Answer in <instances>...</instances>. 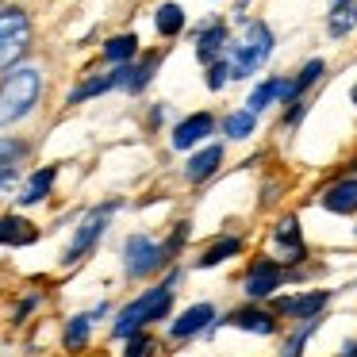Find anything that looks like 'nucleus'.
Masks as SVG:
<instances>
[{
  "mask_svg": "<svg viewBox=\"0 0 357 357\" xmlns=\"http://www.w3.org/2000/svg\"><path fill=\"white\" fill-rule=\"evenodd\" d=\"M181 280H185V269H181V265H169L158 280H150V288H142V292L131 296L119 311H112L108 338L123 342L139 331H154V326L169 323L173 307H177V284Z\"/></svg>",
  "mask_w": 357,
  "mask_h": 357,
  "instance_id": "1",
  "label": "nucleus"
},
{
  "mask_svg": "<svg viewBox=\"0 0 357 357\" xmlns=\"http://www.w3.org/2000/svg\"><path fill=\"white\" fill-rule=\"evenodd\" d=\"M123 196H108V200H100V204H89L85 211L77 215V223H73V234H70V242H66V250H62V269H77V265H85L89 257L100 250V242L108 238V231H112V219L123 211Z\"/></svg>",
  "mask_w": 357,
  "mask_h": 357,
  "instance_id": "2",
  "label": "nucleus"
},
{
  "mask_svg": "<svg viewBox=\"0 0 357 357\" xmlns=\"http://www.w3.org/2000/svg\"><path fill=\"white\" fill-rule=\"evenodd\" d=\"M238 24H242V35L231 39V47H227V54H223L227 66H231V81L254 77V73L269 62L273 47H277V35H273V27L265 24V20H238Z\"/></svg>",
  "mask_w": 357,
  "mask_h": 357,
  "instance_id": "3",
  "label": "nucleus"
},
{
  "mask_svg": "<svg viewBox=\"0 0 357 357\" xmlns=\"http://www.w3.org/2000/svg\"><path fill=\"white\" fill-rule=\"evenodd\" d=\"M43 100V70L39 66H16L0 77V131L27 119Z\"/></svg>",
  "mask_w": 357,
  "mask_h": 357,
  "instance_id": "4",
  "label": "nucleus"
},
{
  "mask_svg": "<svg viewBox=\"0 0 357 357\" xmlns=\"http://www.w3.org/2000/svg\"><path fill=\"white\" fill-rule=\"evenodd\" d=\"M165 269H169V261H165L162 238H154L146 231H135L123 238V246H119V273H123V280L142 284V280L162 277Z\"/></svg>",
  "mask_w": 357,
  "mask_h": 357,
  "instance_id": "5",
  "label": "nucleus"
},
{
  "mask_svg": "<svg viewBox=\"0 0 357 357\" xmlns=\"http://www.w3.org/2000/svg\"><path fill=\"white\" fill-rule=\"evenodd\" d=\"M27 50H31V16H27V8L4 4L0 8V77L16 70Z\"/></svg>",
  "mask_w": 357,
  "mask_h": 357,
  "instance_id": "6",
  "label": "nucleus"
},
{
  "mask_svg": "<svg viewBox=\"0 0 357 357\" xmlns=\"http://www.w3.org/2000/svg\"><path fill=\"white\" fill-rule=\"evenodd\" d=\"M288 280H292V269H284L269 254H257V257H250L246 273H242V296L250 303H269L273 296H280V288Z\"/></svg>",
  "mask_w": 357,
  "mask_h": 357,
  "instance_id": "7",
  "label": "nucleus"
},
{
  "mask_svg": "<svg viewBox=\"0 0 357 357\" xmlns=\"http://www.w3.org/2000/svg\"><path fill=\"white\" fill-rule=\"evenodd\" d=\"M331 300H334L331 288H300V292L273 296L269 311L277 319H288V323H307V319H323V311Z\"/></svg>",
  "mask_w": 357,
  "mask_h": 357,
  "instance_id": "8",
  "label": "nucleus"
},
{
  "mask_svg": "<svg viewBox=\"0 0 357 357\" xmlns=\"http://www.w3.org/2000/svg\"><path fill=\"white\" fill-rule=\"evenodd\" d=\"M219 323V307L211 300H200V303H188V307L173 311V319L165 323V338L169 342H192L200 334H211Z\"/></svg>",
  "mask_w": 357,
  "mask_h": 357,
  "instance_id": "9",
  "label": "nucleus"
},
{
  "mask_svg": "<svg viewBox=\"0 0 357 357\" xmlns=\"http://www.w3.org/2000/svg\"><path fill=\"white\" fill-rule=\"evenodd\" d=\"M215 131H219L215 112H188V116H181L177 123L169 127V146L177 150V154H192L204 142H211Z\"/></svg>",
  "mask_w": 357,
  "mask_h": 357,
  "instance_id": "10",
  "label": "nucleus"
},
{
  "mask_svg": "<svg viewBox=\"0 0 357 357\" xmlns=\"http://www.w3.org/2000/svg\"><path fill=\"white\" fill-rule=\"evenodd\" d=\"M58 177H62V165L58 162H47V165H35V169H27V177H20V188H16V211H27V208H39V204L50 200V192H54Z\"/></svg>",
  "mask_w": 357,
  "mask_h": 357,
  "instance_id": "11",
  "label": "nucleus"
},
{
  "mask_svg": "<svg viewBox=\"0 0 357 357\" xmlns=\"http://www.w3.org/2000/svg\"><path fill=\"white\" fill-rule=\"evenodd\" d=\"M162 62H165V50H150V54H139L131 66H116V70H112L116 89H119V93H127V96H142L150 89V81L158 77Z\"/></svg>",
  "mask_w": 357,
  "mask_h": 357,
  "instance_id": "12",
  "label": "nucleus"
},
{
  "mask_svg": "<svg viewBox=\"0 0 357 357\" xmlns=\"http://www.w3.org/2000/svg\"><path fill=\"white\" fill-rule=\"evenodd\" d=\"M219 326H234V331L257 334V338H273V334H280V319L273 315L269 307H261V303H242V307H231L227 315H219L215 331H219Z\"/></svg>",
  "mask_w": 357,
  "mask_h": 357,
  "instance_id": "13",
  "label": "nucleus"
},
{
  "mask_svg": "<svg viewBox=\"0 0 357 357\" xmlns=\"http://www.w3.org/2000/svg\"><path fill=\"white\" fill-rule=\"evenodd\" d=\"M273 246H277V261L284 265V269H292V265H303L307 261V242H303V227L296 215H280L277 223H273Z\"/></svg>",
  "mask_w": 357,
  "mask_h": 357,
  "instance_id": "14",
  "label": "nucleus"
},
{
  "mask_svg": "<svg viewBox=\"0 0 357 357\" xmlns=\"http://www.w3.org/2000/svg\"><path fill=\"white\" fill-rule=\"evenodd\" d=\"M227 47H231V27L223 24V20H204L200 27H196V43H192V54L196 62L208 70L211 62H219V58L227 54Z\"/></svg>",
  "mask_w": 357,
  "mask_h": 357,
  "instance_id": "15",
  "label": "nucleus"
},
{
  "mask_svg": "<svg viewBox=\"0 0 357 357\" xmlns=\"http://www.w3.org/2000/svg\"><path fill=\"white\" fill-rule=\"evenodd\" d=\"M223 158H227L223 142H204L200 150H192V154H188L181 177H185L188 185H208V181L215 177L219 169H223Z\"/></svg>",
  "mask_w": 357,
  "mask_h": 357,
  "instance_id": "16",
  "label": "nucleus"
},
{
  "mask_svg": "<svg viewBox=\"0 0 357 357\" xmlns=\"http://www.w3.org/2000/svg\"><path fill=\"white\" fill-rule=\"evenodd\" d=\"M93 334H96V319L89 315V311H77V315H70V319L62 323V331H58L62 354H70V357L89 354V346H93Z\"/></svg>",
  "mask_w": 357,
  "mask_h": 357,
  "instance_id": "17",
  "label": "nucleus"
},
{
  "mask_svg": "<svg viewBox=\"0 0 357 357\" xmlns=\"http://www.w3.org/2000/svg\"><path fill=\"white\" fill-rule=\"evenodd\" d=\"M39 238H43V227L31 223L24 211H4L0 215V246L24 250V246H35Z\"/></svg>",
  "mask_w": 357,
  "mask_h": 357,
  "instance_id": "18",
  "label": "nucleus"
},
{
  "mask_svg": "<svg viewBox=\"0 0 357 357\" xmlns=\"http://www.w3.org/2000/svg\"><path fill=\"white\" fill-rule=\"evenodd\" d=\"M242 250H246V238H242V234H215V238L192 257V269H219V265L242 257Z\"/></svg>",
  "mask_w": 357,
  "mask_h": 357,
  "instance_id": "19",
  "label": "nucleus"
},
{
  "mask_svg": "<svg viewBox=\"0 0 357 357\" xmlns=\"http://www.w3.org/2000/svg\"><path fill=\"white\" fill-rule=\"evenodd\" d=\"M319 208L331 211V215H357V177L354 173L331 181V185L319 192Z\"/></svg>",
  "mask_w": 357,
  "mask_h": 357,
  "instance_id": "20",
  "label": "nucleus"
},
{
  "mask_svg": "<svg viewBox=\"0 0 357 357\" xmlns=\"http://www.w3.org/2000/svg\"><path fill=\"white\" fill-rule=\"evenodd\" d=\"M288 85H292V77H265V81H257L254 93L246 96V112L261 116V112H269L273 104H284L288 100Z\"/></svg>",
  "mask_w": 357,
  "mask_h": 357,
  "instance_id": "21",
  "label": "nucleus"
},
{
  "mask_svg": "<svg viewBox=\"0 0 357 357\" xmlns=\"http://www.w3.org/2000/svg\"><path fill=\"white\" fill-rule=\"evenodd\" d=\"M112 89H116L112 70L108 73H85V77L66 93V108H81V104H89V100H100V96H108Z\"/></svg>",
  "mask_w": 357,
  "mask_h": 357,
  "instance_id": "22",
  "label": "nucleus"
},
{
  "mask_svg": "<svg viewBox=\"0 0 357 357\" xmlns=\"http://www.w3.org/2000/svg\"><path fill=\"white\" fill-rule=\"evenodd\" d=\"M100 54H104V62L116 70V66H131L135 58L142 54V47H139V35H131V31H123V35H108L104 39V47H100Z\"/></svg>",
  "mask_w": 357,
  "mask_h": 357,
  "instance_id": "23",
  "label": "nucleus"
},
{
  "mask_svg": "<svg viewBox=\"0 0 357 357\" xmlns=\"http://www.w3.org/2000/svg\"><path fill=\"white\" fill-rule=\"evenodd\" d=\"M323 73H326V62H323V58H307V62L300 66V73L292 77V85H288L284 108H288V104H296V100H307V89L319 85V81H323Z\"/></svg>",
  "mask_w": 357,
  "mask_h": 357,
  "instance_id": "24",
  "label": "nucleus"
},
{
  "mask_svg": "<svg viewBox=\"0 0 357 357\" xmlns=\"http://www.w3.org/2000/svg\"><path fill=\"white\" fill-rule=\"evenodd\" d=\"M219 131H223L227 142H246V139H254V131H257V116L246 108H234L219 119Z\"/></svg>",
  "mask_w": 357,
  "mask_h": 357,
  "instance_id": "25",
  "label": "nucleus"
},
{
  "mask_svg": "<svg viewBox=\"0 0 357 357\" xmlns=\"http://www.w3.org/2000/svg\"><path fill=\"white\" fill-rule=\"evenodd\" d=\"M185 27H188V16H185V8H181L177 0H165V4H158V12H154V31L162 35V39H177Z\"/></svg>",
  "mask_w": 357,
  "mask_h": 357,
  "instance_id": "26",
  "label": "nucleus"
},
{
  "mask_svg": "<svg viewBox=\"0 0 357 357\" xmlns=\"http://www.w3.org/2000/svg\"><path fill=\"white\" fill-rule=\"evenodd\" d=\"M188 238H192V219H177V223L169 227V234L162 238L165 261H169V265H181V257H185V250H188Z\"/></svg>",
  "mask_w": 357,
  "mask_h": 357,
  "instance_id": "27",
  "label": "nucleus"
},
{
  "mask_svg": "<svg viewBox=\"0 0 357 357\" xmlns=\"http://www.w3.org/2000/svg\"><path fill=\"white\" fill-rule=\"evenodd\" d=\"M43 300H47V292H43V288H27V292L20 296L16 303H12V315H8V323H12V326H27L35 315H39Z\"/></svg>",
  "mask_w": 357,
  "mask_h": 357,
  "instance_id": "28",
  "label": "nucleus"
},
{
  "mask_svg": "<svg viewBox=\"0 0 357 357\" xmlns=\"http://www.w3.org/2000/svg\"><path fill=\"white\" fill-rule=\"evenodd\" d=\"M158 354H162V342L154 338V331L131 334V338H123V349H119V357H158Z\"/></svg>",
  "mask_w": 357,
  "mask_h": 357,
  "instance_id": "29",
  "label": "nucleus"
},
{
  "mask_svg": "<svg viewBox=\"0 0 357 357\" xmlns=\"http://www.w3.org/2000/svg\"><path fill=\"white\" fill-rule=\"evenodd\" d=\"M354 27H357V4L331 8V16H326V35H331V39H346Z\"/></svg>",
  "mask_w": 357,
  "mask_h": 357,
  "instance_id": "30",
  "label": "nucleus"
},
{
  "mask_svg": "<svg viewBox=\"0 0 357 357\" xmlns=\"http://www.w3.org/2000/svg\"><path fill=\"white\" fill-rule=\"evenodd\" d=\"M227 81H231V66H227V58H219V62H211L208 70H204V85H208L211 93H223Z\"/></svg>",
  "mask_w": 357,
  "mask_h": 357,
  "instance_id": "31",
  "label": "nucleus"
},
{
  "mask_svg": "<svg viewBox=\"0 0 357 357\" xmlns=\"http://www.w3.org/2000/svg\"><path fill=\"white\" fill-rule=\"evenodd\" d=\"M307 108H311L307 100H296V104H288V108H284V119H280V123H284L288 131H292V127H300V119L307 116Z\"/></svg>",
  "mask_w": 357,
  "mask_h": 357,
  "instance_id": "32",
  "label": "nucleus"
},
{
  "mask_svg": "<svg viewBox=\"0 0 357 357\" xmlns=\"http://www.w3.org/2000/svg\"><path fill=\"white\" fill-rule=\"evenodd\" d=\"M162 123H165V104H154V108L146 112V131L154 135V131H158V127H162Z\"/></svg>",
  "mask_w": 357,
  "mask_h": 357,
  "instance_id": "33",
  "label": "nucleus"
},
{
  "mask_svg": "<svg viewBox=\"0 0 357 357\" xmlns=\"http://www.w3.org/2000/svg\"><path fill=\"white\" fill-rule=\"evenodd\" d=\"M0 181H12V185H16V181H20V165H12V162L0 158Z\"/></svg>",
  "mask_w": 357,
  "mask_h": 357,
  "instance_id": "34",
  "label": "nucleus"
},
{
  "mask_svg": "<svg viewBox=\"0 0 357 357\" xmlns=\"http://www.w3.org/2000/svg\"><path fill=\"white\" fill-rule=\"evenodd\" d=\"M338 357H357V338H349L346 346H342V354Z\"/></svg>",
  "mask_w": 357,
  "mask_h": 357,
  "instance_id": "35",
  "label": "nucleus"
},
{
  "mask_svg": "<svg viewBox=\"0 0 357 357\" xmlns=\"http://www.w3.org/2000/svg\"><path fill=\"white\" fill-rule=\"evenodd\" d=\"M346 4H357V0H331V8H346Z\"/></svg>",
  "mask_w": 357,
  "mask_h": 357,
  "instance_id": "36",
  "label": "nucleus"
},
{
  "mask_svg": "<svg viewBox=\"0 0 357 357\" xmlns=\"http://www.w3.org/2000/svg\"><path fill=\"white\" fill-rule=\"evenodd\" d=\"M349 104H357V81H354V89H349Z\"/></svg>",
  "mask_w": 357,
  "mask_h": 357,
  "instance_id": "37",
  "label": "nucleus"
},
{
  "mask_svg": "<svg viewBox=\"0 0 357 357\" xmlns=\"http://www.w3.org/2000/svg\"><path fill=\"white\" fill-rule=\"evenodd\" d=\"M4 188H12V181H0V192H4Z\"/></svg>",
  "mask_w": 357,
  "mask_h": 357,
  "instance_id": "38",
  "label": "nucleus"
},
{
  "mask_svg": "<svg viewBox=\"0 0 357 357\" xmlns=\"http://www.w3.org/2000/svg\"><path fill=\"white\" fill-rule=\"evenodd\" d=\"M349 169H354V177H357V158H354V162H349Z\"/></svg>",
  "mask_w": 357,
  "mask_h": 357,
  "instance_id": "39",
  "label": "nucleus"
}]
</instances>
